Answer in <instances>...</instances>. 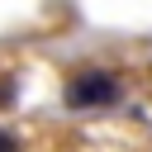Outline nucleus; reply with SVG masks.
I'll use <instances>...</instances> for the list:
<instances>
[{
  "label": "nucleus",
  "instance_id": "obj_2",
  "mask_svg": "<svg viewBox=\"0 0 152 152\" xmlns=\"http://www.w3.org/2000/svg\"><path fill=\"white\" fill-rule=\"evenodd\" d=\"M0 152H24V142H19V133H10V128H0Z\"/></svg>",
  "mask_w": 152,
  "mask_h": 152
},
{
  "label": "nucleus",
  "instance_id": "obj_1",
  "mask_svg": "<svg viewBox=\"0 0 152 152\" xmlns=\"http://www.w3.org/2000/svg\"><path fill=\"white\" fill-rule=\"evenodd\" d=\"M119 95H124L119 76H114V71H100V66H90V71H71L66 86H62L66 109H109V104H119Z\"/></svg>",
  "mask_w": 152,
  "mask_h": 152
}]
</instances>
